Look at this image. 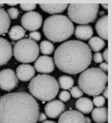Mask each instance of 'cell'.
I'll list each match as a JSON object with an SVG mask.
<instances>
[{
	"instance_id": "6da1fadb",
	"label": "cell",
	"mask_w": 112,
	"mask_h": 123,
	"mask_svg": "<svg viewBox=\"0 0 112 123\" xmlns=\"http://www.w3.org/2000/svg\"><path fill=\"white\" fill-rule=\"evenodd\" d=\"M40 106L26 92L9 93L0 98V123H36Z\"/></svg>"
},
{
	"instance_id": "7a4b0ae2",
	"label": "cell",
	"mask_w": 112,
	"mask_h": 123,
	"mask_svg": "<svg viewBox=\"0 0 112 123\" xmlns=\"http://www.w3.org/2000/svg\"><path fill=\"white\" fill-rule=\"evenodd\" d=\"M54 63L60 71L68 74H78L87 69L92 61L88 46L77 40L63 42L56 49Z\"/></svg>"
},
{
	"instance_id": "3957f363",
	"label": "cell",
	"mask_w": 112,
	"mask_h": 123,
	"mask_svg": "<svg viewBox=\"0 0 112 123\" xmlns=\"http://www.w3.org/2000/svg\"><path fill=\"white\" fill-rule=\"evenodd\" d=\"M43 32L45 36L50 41L62 42L73 36L74 33V25L67 16L55 14L45 20Z\"/></svg>"
},
{
	"instance_id": "277c9868",
	"label": "cell",
	"mask_w": 112,
	"mask_h": 123,
	"mask_svg": "<svg viewBox=\"0 0 112 123\" xmlns=\"http://www.w3.org/2000/svg\"><path fill=\"white\" fill-rule=\"evenodd\" d=\"M108 76L99 68H90L81 73L78 78V87L88 95L97 96L107 86Z\"/></svg>"
},
{
	"instance_id": "5b68a950",
	"label": "cell",
	"mask_w": 112,
	"mask_h": 123,
	"mask_svg": "<svg viewBox=\"0 0 112 123\" xmlns=\"http://www.w3.org/2000/svg\"><path fill=\"white\" fill-rule=\"evenodd\" d=\"M29 91L35 98L41 101H51L59 91V84L55 78L47 74H39L31 79Z\"/></svg>"
},
{
	"instance_id": "8992f818",
	"label": "cell",
	"mask_w": 112,
	"mask_h": 123,
	"mask_svg": "<svg viewBox=\"0 0 112 123\" xmlns=\"http://www.w3.org/2000/svg\"><path fill=\"white\" fill-rule=\"evenodd\" d=\"M99 4H70L68 6V19L79 25H88L96 19Z\"/></svg>"
},
{
	"instance_id": "52a82bcc",
	"label": "cell",
	"mask_w": 112,
	"mask_h": 123,
	"mask_svg": "<svg viewBox=\"0 0 112 123\" xmlns=\"http://www.w3.org/2000/svg\"><path fill=\"white\" fill-rule=\"evenodd\" d=\"M13 53L17 61L30 63L38 58L40 53L39 46L36 41L31 39H22L19 41L13 49Z\"/></svg>"
},
{
	"instance_id": "ba28073f",
	"label": "cell",
	"mask_w": 112,
	"mask_h": 123,
	"mask_svg": "<svg viewBox=\"0 0 112 123\" xmlns=\"http://www.w3.org/2000/svg\"><path fill=\"white\" fill-rule=\"evenodd\" d=\"M21 25L24 29L32 31H37L42 25V16L40 13L31 11L25 14L21 18Z\"/></svg>"
},
{
	"instance_id": "9c48e42d",
	"label": "cell",
	"mask_w": 112,
	"mask_h": 123,
	"mask_svg": "<svg viewBox=\"0 0 112 123\" xmlns=\"http://www.w3.org/2000/svg\"><path fill=\"white\" fill-rule=\"evenodd\" d=\"M18 79L12 69H4L0 71V89L4 91H11L17 86Z\"/></svg>"
},
{
	"instance_id": "30bf717a",
	"label": "cell",
	"mask_w": 112,
	"mask_h": 123,
	"mask_svg": "<svg viewBox=\"0 0 112 123\" xmlns=\"http://www.w3.org/2000/svg\"><path fill=\"white\" fill-rule=\"evenodd\" d=\"M35 70L42 74H50L55 69L54 61L48 56H41L35 61Z\"/></svg>"
},
{
	"instance_id": "8fae6325",
	"label": "cell",
	"mask_w": 112,
	"mask_h": 123,
	"mask_svg": "<svg viewBox=\"0 0 112 123\" xmlns=\"http://www.w3.org/2000/svg\"><path fill=\"white\" fill-rule=\"evenodd\" d=\"M65 110V105L63 102L58 99H53L49 101V103L46 105L45 106V113L47 117L57 118Z\"/></svg>"
},
{
	"instance_id": "7c38bea8",
	"label": "cell",
	"mask_w": 112,
	"mask_h": 123,
	"mask_svg": "<svg viewBox=\"0 0 112 123\" xmlns=\"http://www.w3.org/2000/svg\"><path fill=\"white\" fill-rule=\"evenodd\" d=\"M58 123H86L85 117L78 111H67L59 116Z\"/></svg>"
},
{
	"instance_id": "4fadbf2b",
	"label": "cell",
	"mask_w": 112,
	"mask_h": 123,
	"mask_svg": "<svg viewBox=\"0 0 112 123\" xmlns=\"http://www.w3.org/2000/svg\"><path fill=\"white\" fill-rule=\"evenodd\" d=\"M13 55L11 44L4 38L0 37V66L5 65Z\"/></svg>"
},
{
	"instance_id": "5bb4252c",
	"label": "cell",
	"mask_w": 112,
	"mask_h": 123,
	"mask_svg": "<svg viewBox=\"0 0 112 123\" xmlns=\"http://www.w3.org/2000/svg\"><path fill=\"white\" fill-rule=\"evenodd\" d=\"M36 70L34 67L30 64H21L16 68V76L17 79L23 82H27L34 78Z\"/></svg>"
},
{
	"instance_id": "9a60e30c",
	"label": "cell",
	"mask_w": 112,
	"mask_h": 123,
	"mask_svg": "<svg viewBox=\"0 0 112 123\" xmlns=\"http://www.w3.org/2000/svg\"><path fill=\"white\" fill-rule=\"evenodd\" d=\"M74 35L78 39L82 41L89 40L93 35V28L89 25H80L75 28Z\"/></svg>"
},
{
	"instance_id": "2e32d148",
	"label": "cell",
	"mask_w": 112,
	"mask_h": 123,
	"mask_svg": "<svg viewBox=\"0 0 112 123\" xmlns=\"http://www.w3.org/2000/svg\"><path fill=\"white\" fill-rule=\"evenodd\" d=\"M108 15L105 14L100 17L95 24L96 32L102 40H108Z\"/></svg>"
},
{
	"instance_id": "e0dca14e",
	"label": "cell",
	"mask_w": 112,
	"mask_h": 123,
	"mask_svg": "<svg viewBox=\"0 0 112 123\" xmlns=\"http://www.w3.org/2000/svg\"><path fill=\"white\" fill-rule=\"evenodd\" d=\"M39 6L44 12L51 14H58L68 9V4H40Z\"/></svg>"
},
{
	"instance_id": "ac0fdd59",
	"label": "cell",
	"mask_w": 112,
	"mask_h": 123,
	"mask_svg": "<svg viewBox=\"0 0 112 123\" xmlns=\"http://www.w3.org/2000/svg\"><path fill=\"white\" fill-rule=\"evenodd\" d=\"M92 119L96 123H106L108 121V109L106 107H97L93 109Z\"/></svg>"
},
{
	"instance_id": "d6986e66",
	"label": "cell",
	"mask_w": 112,
	"mask_h": 123,
	"mask_svg": "<svg viewBox=\"0 0 112 123\" xmlns=\"http://www.w3.org/2000/svg\"><path fill=\"white\" fill-rule=\"evenodd\" d=\"M77 110L81 113H84V114H88L90 113L93 109V102L90 99L85 97L79 98L78 100L76 101L75 104Z\"/></svg>"
},
{
	"instance_id": "ffe728a7",
	"label": "cell",
	"mask_w": 112,
	"mask_h": 123,
	"mask_svg": "<svg viewBox=\"0 0 112 123\" xmlns=\"http://www.w3.org/2000/svg\"><path fill=\"white\" fill-rule=\"evenodd\" d=\"M10 19L4 9H0V36L6 33L9 29Z\"/></svg>"
},
{
	"instance_id": "44dd1931",
	"label": "cell",
	"mask_w": 112,
	"mask_h": 123,
	"mask_svg": "<svg viewBox=\"0 0 112 123\" xmlns=\"http://www.w3.org/2000/svg\"><path fill=\"white\" fill-rule=\"evenodd\" d=\"M88 47L90 50L95 52H100L105 46V42L104 40L98 36H92L88 41Z\"/></svg>"
},
{
	"instance_id": "7402d4cb",
	"label": "cell",
	"mask_w": 112,
	"mask_h": 123,
	"mask_svg": "<svg viewBox=\"0 0 112 123\" xmlns=\"http://www.w3.org/2000/svg\"><path fill=\"white\" fill-rule=\"evenodd\" d=\"M9 36L11 40L13 41H18V40H22V38L25 36V30L19 25H14L11 28L9 31Z\"/></svg>"
},
{
	"instance_id": "603a6c76",
	"label": "cell",
	"mask_w": 112,
	"mask_h": 123,
	"mask_svg": "<svg viewBox=\"0 0 112 123\" xmlns=\"http://www.w3.org/2000/svg\"><path fill=\"white\" fill-rule=\"evenodd\" d=\"M58 84L59 88L62 89H71L74 84V79L70 76H61L58 79Z\"/></svg>"
},
{
	"instance_id": "cb8c5ba5",
	"label": "cell",
	"mask_w": 112,
	"mask_h": 123,
	"mask_svg": "<svg viewBox=\"0 0 112 123\" xmlns=\"http://www.w3.org/2000/svg\"><path fill=\"white\" fill-rule=\"evenodd\" d=\"M39 49L44 55H51L54 51V45L49 41H43L40 43Z\"/></svg>"
},
{
	"instance_id": "d4e9b609",
	"label": "cell",
	"mask_w": 112,
	"mask_h": 123,
	"mask_svg": "<svg viewBox=\"0 0 112 123\" xmlns=\"http://www.w3.org/2000/svg\"><path fill=\"white\" fill-rule=\"evenodd\" d=\"M70 94H72L73 98H81L83 94V92L80 89V88L78 86H74L71 89V93Z\"/></svg>"
},
{
	"instance_id": "484cf974",
	"label": "cell",
	"mask_w": 112,
	"mask_h": 123,
	"mask_svg": "<svg viewBox=\"0 0 112 123\" xmlns=\"http://www.w3.org/2000/svg\"><path fill=\"white\" fill-rule=\"evenodd\" d=\"M105 104V99L103 96L97 95L93 98V105H94L97 107H103V105Z\"/></svg>"
},
{
	"instance_id": "4316f807",
	"label": "cell",
	"mask_w": 112,
	"mask_h": 123,
	"mask_svg": "<svg viewBox=\"0 0 112 123\" xmlns=\"http://www.w3.org/2000/svg\"><path fill=\"white\" fill-rule=\"evenodd\" d=\"M8 15H9V19H16L18 18L19 14V12L18 10V9L16 8H10V9H8Z\"/></svg>"
},
{
	"instance_id": "83f0119b",
	"label": "cell",
	"mask_w": 112,
	"mask_h": 123,
	"mask_svg": "<svg viewBox=\"0 0 112 123\" xmlns=\"http://www.w3.org/2000/svg\"><path fill=\"white\" fill-rule=\"evenodd\" d=\"M19 6H20V8L23 10L31 12V11L34 10L37 5H36V4H20Z\"/></svg>"
},
{
	"instance_id": "f1b7e54d",
	"label": "cell",
	"mask_w": 112,
	"mask_h": 123,
	"mask_svg": "<svg viewBox=\"0 0 112 123\" xmlns=\"http://www.w3.org/2000/svg\"><path fill=\"white\" fill-rule=\"evenodd\" d=\"M70 97H71V94L67 90L62 91L59 94V99L62 102H67V101H68L70 99Z\"/></svg>"
},
{
	"instance_id": "f546056e",
	"label": "cell",
	"mask_w": 112,
	"mask_h": 123,
	"mask_svg": "<svg viewBox=\"0 0 112 123\" xmlns=\"http://www.w3.org/2000/svg\"><path fill=\"white\" fill-rule=\"evenodd\" d=\"M30 39L34 41H38L41 40V33L38 32V31H32V32L30 33Z\"/></svg>"
},
{
	"instance_id": "4dcf8cb0",
	"label": "cell",
	"mask_w": 112,
	"mask_h": 123,
	"mask_svg": "<svg viewBox=\"0 0 112 123\" xmlns=\"http://www.w3.org/2000/svg\"><path fill=\"white\" fill-rule=\"evenodd\" d=\"M93 60L95 63H101L103 62V56H102V54L100 52H95L94 54L93 55Z\"/></svg>"
},
{
	"instance_id": "1f68e13d",
	"label": "cell",
	"mask_w": 112,
	"mask_h": 123,
	"mask_svg": "<svg viewBox=\"0 0 112 123\" xmlns=\"http://www.w3.org/2000/svg\"><path fill=\"white\" fill-rule=\"evenodd\" d=\"M100 69L105 73L108 72V63L107 62H101L100 64Z\"/></svg>"
},
{
	"instance_id": "d6a6232c",
	"label": "cell",
	"mask_w": 112,
	"mask_h": 123,
	"mask_svg": "<svg viewBox=\"0 0 112 123\" xmlns=\"http://www.w3.org/2000/svg\"><path fill=\"white\" fill-rule=\"evenodd\" d=\"M46 117H47V116H46V114H45V113H40L39 117H38V121H39L40 122H42V121H46Z\"/></svg>"
},
{
	"instance_id": "836d02e7",
	"label": "cell",
	"mask_w": 112,
	"mask_h": 123,
	"mask_svg": "<svg viewBox=\"0 0 112 123\" xmlns=\"http://www.w3.org/2000/svg\"><path fill=\"white\" fill-rule=\"evenodd\" d=\"M102 56H103V59L105 60V62H108V49L107 48H105V50L104 51Z\"/></svg>"
},
{
	"instance_id": "e575fe53",
	"label": "cell",
	"mask_w": 112,
	"mask_h": 123,
	"mask_svg": "<svg viewBox=\"0 0 112 123\" xmlns=\"http://www.w3.org/2000/svg\"><path fill=\"white\" fill-rule=\"evenodd\" d=\"M108 86H106V87L105 88V89L103 90V97L105 98V99H107L108 98Z\"/></svg>"
},
{
	"instance_id": "d590c367",
	"label": "cell",
	"mask_w": 112,
	"mask_h": 123,
	"mask_svg": "<svg viewBox=\"0 0 112 123\" xmlns=\"http://www.w3.org/2000/svg\"><path fill=\"white\" fill-rule=\"evenodd\" d=\"M101 6H102V7H103L105 9L108 10V6H109V4H101Z\"/></svg>"
},
{
	"instance_id": "8d00e7d4",
	"label": "cell",
	"mask_w": 112,
	"mask_h": 123,
	"mask_svg": "<svg viewBox=\"0 0 112 123\" xmlns=\"http://www.w3.org/2000/svg\"><path fill=\"white\" fill-rule=\"evenodd\" d=\"M85 121L86 123H91V119L89 117H85Z\"/></svg>"
},
{
	"instance_id": "74e56055",
	"label": "cell",
	"mask_w": 112,
	"mask_h": 123,
	"mask_svg": "<svg viewBox=\"0 0 112 123\" xmlns=\"http://www.w3.org/2000/svg\"><path fill=\"white\" fill-rule=\"evenodd\" d=\"M41 123H56V122H54V121H42Z\"/></svg>"
},
{
	"instance_id": "f35d334b",
	"label": "cell",
	"mask_w": 112,
	"mask_h": 123,
	"mask_svg": "<svg viewBox=\"0 0 112 123\" xmlns=\"http://www.w3.org/2000/svg\"><path fill=\"white\" fill-rule=\"evenodd\" d=\"M8 5H9V6H15V5H17L16 4H8Z\"/></svg>"
},
{
	"instance_id": "ab89813d",
	"label": "cell",
	"mask_w": 112,
	"mask_h": 123,
	"mask_svg": "<svg viewBox=\"0 0 112 123\" xmlns=\"http://www.w3.org/2000/svg\"><path fill=\"white\" fill-rule=\"evenodd\" d=\"M4 4H0V9H1V8H2V7H3V6H4Z\"/></svg>"
}]
</instances>
